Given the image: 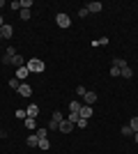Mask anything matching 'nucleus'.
Here are the masks:
<instances>
[{"label": "nucleus", "mask_w": 138, "mask_h": 154, "mask_svg": "<svg viewBox=\"0 0 138 154\" xmlns=\"http://www.w3.org/2000/svg\"><path fill=\"white\" fill-rule=\"evenodd\" d=\"M30 14H32V9H21L19 16H21V21H28V19H30Z\"/></svg>", "instance_id": "obj_17"}, {"label": "nucleus", "mask_w": 138, "mask_h": 154, "mask_svg": "<svg viewBox=\"0 0 138 154\" xmlns=\"http://www.w3.org/2000/svg\"><path fill=\"white\" fill-rule=\"evenodd\" d=\"M0 35H2V39H12V35H14V30H12V26H2L0 28Z\"/></svg>", "instance_id": "obj_8"}, {"label": "nucleus", "mask_w": 138, "mask_h": 154, "mask_svg": "<svg viewBox=\"0 0 138 154\" xmlns=\"http://www.w3.org/2000/svg\"><path fill=\"white\" fill-rule=\"evenodd\" d=\"M26 113H28V117H37L39 115V106H37V103H30L26 108Z\"/></svg>", "instance_id": "obj_9"}, {"label": "nucleus", "mask_w": 138, "mask_h": 154, "mask_svg": "<svg viewBox=\"0 0 138 154\" xmlns=\"http://www.w3.org/2000/svg\"><path fill=\"white\" fill-rule=\"evenodd\" d=\"M12 55H7V53H5V55H2V58H0V62H2V64H12Z\"/></svg>", "instance_id": "obj_26"}, {"label": "nucleus", "mask_w": 138, "mask_h": 154, "mask_svg": "<svg viewBox=\"0 0 138 154\" xmlns=\"http://www.w3.org/2000/svg\"><path fill=\"white\" fill-rule=\"evenodd\" d=\"M37 138H48V129H37Z\"/></svg>", "instance_id": "obj_25"}, {"label": "nucleus", "mask_w": 138, "mask_h": 154, "mask_svg": "<svg viewBox=\"0 0 138 154\" xmlns=\"http://www.w3.org/2000/svg\"><path fill=\"white\" fill-rule=\"evenodd\" d=\"M21 9H32V0H21Z\"/></svg>", "instance_id": "obj_24"}, {"label": "nucleus", "mask_w": 138, "mask_h": 154, "mask_svg": "<svg viewBox=\"0 0 138 154\" xmlns=\"http://www.w3.org/2000/svg\"><path fill=\"white\" fill-rule=\"evenodd\" d=\"M16 92H19L21 97H32V88H30L28 83H21V88H19Z\"/></svg>", "instance_id": "obj_7"}, {"label": "nucleus", "mask_w": 138, "mask_h": 154, "mask_svg": "<svg viewBox=\"0 0 138 154\" xmlns=\"http://www.w3.org/2000/svg\"><path fill=\"white\" fill-rule=\"evenodd\" d=\"M78 115L83 117V120H87V117L92 115V106H85V103H83V106H81V110H78Z\"/></svg>", "instance_id": "obj_11"}, {"label": "nucleus", "mask_w": 138, "mask_h": 154, "mask_svg": "<svg viewBox=\"0 0 138 154\" xmlns=\"http://www.w3.org/2000/svg\"><path fill=\"white\" fill-rule=\"evenodd\" d=\"M83 101H85V106H92V103H97V92H85V97H83Z\"/></svg>", "instance_id": "obj_6"}, {"label": "nucleus", "mask_w": 138, "mask_h": 154, "mask_svg": "<svg viewBox=\"0 0 138 154\" xmlns=\"http://www.w3.org/2000/svg\"><path fill=\"white\" fill-rule=\"evenodd\" d=\"M9 7H12V9H19V12H21V0H12V2H9Z\"/></svg>", "instance_id": "obj_28"}, {"label": "nucleus", "mask_w": 138, "mask_h": 154, "mask_svg": "<svg viewBox=\"0 0 138 154\" xmlns=\"http://www.w3.org/2000/svg\"><path fill=\"white\" fill-rule=\"evenodd\" d=\"M67 120H69L72 124H76V122L81 120V115H78V113H69V117H67Z\"/></svg>", "instance_id": "obj_22"}, {"label": "nucleus", "mask_w": 138, "mask_h": 154, "mask_svg": "<svg viewBox=\"0 0 138 154\" xmlns=\"http://www.w3.org/2000/svg\"><path fill=\"white\" fill-rule=\"evenodd\" d=\"M5 53H7V55H12V58L16 55V51H14V46H7V51H5Z\"/></svg>", "instance_id": "obj_32"}, {"label": "nucleus", "mask_w": 138, "mask_h": 154, "mask_svg": "<svg viewBox=\"0 0 138 154\" xmlns=\"http://www.w3.org/2000/svg\"><path fill=\"white\" fill-rule=\"evenodd\" d=\"M26 143H28V145H30V147H37V145H39V138H37V134L28 136V138H26Z\"/></svg>", "instance_id": "obj_14"}, {"label": "nucleus", "mask_w": 138, "mask_h": 154, "mask_svg": "<svg viewBox=\"0 0 138 154\" xmlns=\"http://www.w3.org/2000/svg\"><path fill=\"white\" fill-rule=\"evenodd\" d=\"M122 136H133V129L129 127V124H124V127H122Z\"/></svg>", "instance_id": "obj_23"}, {"label": "nucleus", "mask_w": 138, "mask_h": 154, "mask_svg": "<svg viewBox=\"0 0 138 154\" xmlns=\"http://www.w3.org/2000/svg\"><path fill=\"white\" fill-rule=\"evenodd\" d=\"M28 76H30V71H28V67H21V69H16V78H19V81H26Z\"/></svg>", "instance_id": "obj_12"}, {"label": "nucleus", "mask_w": 138, "mask_h": 154, "mask_svg": "<svg viewBox=\"0 0 138 154\" xmlns=\"http://www.w3.org/2000/svg\"><path fill=\"white\" fill-rule=\"evenodd\" d=\"M74 127H76V124H72V122H69V120H67V117H65V120L60 122L58 131H62V134H72V131H74Z\"/></svg>", "instance_id": "obj_4"}, {"label": "nucleus", "mask_w": 138, "mask_h": 154, "mask_svg": "<svg viewBox=\"0 0 138 154\" xmlns=\"http://www.w3.org/2000/svg\"><path fill=\"white\" fill-rule=\"evenodd\" d=\"M113 67H118V69H122V67H127V62L122 58H113Z\"/></svg>", "instance_id": "obj_19"}, {"label": "nucleus", "mask_w": 138, "mask_h": 154, "mask_svg": "<svg viewBox=\"0 0 138 154\" xmlns=\"http://www.w3.org/2000/svg\"><path fill=\"white\" fill-rule=\"evenodd\" d=\"M62 120H65V115H62L60 110H55V113L51 115V122H48V129H51V131H55V129L60 127V122H62Z\"/></svg>", "instance_id": "obj_2"}, {"label": "nucleus", "mask_w": 138, "mask_h": 154, "mask_svg": "<svg viewBox=\"0 0 138 154\" xmlns=\"http://www.w3.org/2000/svg\"><path fill=\"white\" fill-rule=\"evenodd\" d=\"M16 117H21V120H26V117H28L26 108H19V110H16Z\"/></svg>", "instance_id": "obj_27"}, {"label": "nucleus", "mask_w": 138, "mask_h": 154, "mask_svg": "<svg viewBox=\"0 0 138 154\" xmlns=\"http://www.w3.org/2000/svg\"><path fill=\"white\" fill-rule=\"evenodd\" d=\"M129 127L133 129V134H138V117H131V120H129Z\"/></svg>", "instance_id": "obj_21"}, {"label": "nucleus", "mask_w": 138, "mask_h": 154, "mask_svg": "<svg viewBox=\"0 0 138 154\" xmlns=\"http://www.w3.org/2000/svg\"><path fill=\"white\" fill-rule=\"evenodd\" d=\"M7 85H9L12 90H19V88H21V81H19L16 76H14V78H9V83H7Z\"/></svg>", "instance_id": "obj_16"}, {"label": "nucleus", "mask_w": 138, "mask_h": 154, "mask_svg": "<svg viewBox=\"0 0 138 154\" xmlns=\"http://www.w3.org/2000/svg\"><path fill=\"white\" fill-rule=\"evenodd\" d=\"M12 64L16 67V69H21V67H26V60H23L19 53H16V55H14V60H12Z\"/></svg>", "instance_id": "obj_13"}, {"label": "nucleus", "mask_w": 138, "mask_h": 154, "mask_svg": "<svg viewBox=\"0 0 138 154\" xmlns=\"http://www.w3.org/2000/svg\"><path fill=\"white\" fill-rule=\"evenodd\" d=\"M81 106H83V103H81V101H76V99H74V101L69 103V108H72V113H78V110H81Z\"/></svg>", "instance_id": "obj_18"}, {"label": "nucleus", "mask_w": 138, "mask_h": 154, "mask_svg": "<svg viewBox=\"0 0 138 154\" xmlns=\"http://www.w3.org/2000/svg\"><path fill=\"white\" fill-rule=\"evenodd\" d=\"M55 23H58V28H69L72 26V19H69V14L60 12L58 16H55Z\"/></svg>", "instance_id": "obj_3"}, {"label": "nucleus", "mask_w": 138, "mask_h": 154, "mask_svg": "<svg viewBox=\"0 0 138 154\" xmlns=\"http://www.w3.org/2000/svg\"><path fill=\"white\" fill-rule=\"evenodd\" d=\"M120 76L124 78V81H129V78L133 76V69L129 67V64H127V67H122V69H120Z\"/></svg>", "instance_id": "obj_10"}, {"label": "nucleus", "mask_w": 138, "mask_h": 154, "mask_svg": "<svg viewBox=\"0 0 138 154\" xmlns=\"http://www.w3.org/2000/svg\"><path fill=\"white\" fill-rule=\"evenodd\" d=\"M39 149H48L51 147V143H48V138H39V145H37Z\"/></svg>", "instance_id": "obj_20"}, {"label": "nucleus", "mask_w": 138, "mask_h": 154, "mask_svg": "<svg viewBox=\"0 0 138 154\" xmlns=\"http://www.w3.org/2000/svg\"><path fill=\"white\" fill-rule=\"evenodd\" d=\"M78 16H81V19H85V16H87V7H83V9H81Z\"/></svg>", "instance_id": "obj_33"}, {"label": "nucleus", "mask_w": 138, "mask_h": 154, "mask_svg": "<svg viewBox=\"0 0 138 154\" xmlns=\"http://www.w3.org/2000/svg\"><path fill=\"white\" fill-rule=\"evenodd\" d=\"M101 9H104L101 2H87V14H99Z\"/></svg>", "instance_id": "obj_5"}, {"label": "nucleus", "mask_w": 138, "mask_h": 154, "mask_svg": "<svg viewBox=\"0 0 138 154\" xmlns=\"http://www.w3.org/2000/svg\"><path fill=\"white\" fill-rule=\"evenodd\" d=\"M0 39H2V35H0Z\"/></svg>", "instance_id": "obj_35"}, {"label": "nucleus", "mask_w": 138, "mask_h": 154, "mask_svg": "<svg viewBox=\"0 0 138 154\" xmlns=\"http://www.w3.org/2000/svg\"><path fill=\"white\" fill-rule=\"evenodd\" d=\"M23 122H26V127L30 129V131H35V129H37V120H35V117H26Z\"/></svg>", "instance_id": "obj_15"}, {"label": "nucleus", "mask_w": 138, "mask_h": 154, "mask_svg": "<svg viewBox=\"0 0 138 154\" xmlns=\"http://www.w3.org/2000/svg\"><path fill=\"white\" fill-rule=\"evenodd\" d=\"M26 67H28L30 74H41V71H44V60H39V58L26 60Z\"/></svg>", "instance_id": "obj_1"}, {"label": "nucleus", "mask_w": 138, "mask_h": 154, "mask_svg": "<svg viewBox=\"0 0 138 154\" xmlns=\"http://www.w3.org/2000/svg\"><path fill=\"white\" fill-rule=\"evenodd\" d=\"M133 140H136V143H138V134H133Z\"/></svg>", "instance_id": "obj_34"}, {"label": "nucleus", "mask_w": 138, "mask_h": 154, "mask_svg": "<svg viewBox=\"0 0 138 154\" xmlns=\"http://www.w3.org/2000/svg\"><path fill=\"white\" fill-rule=\"evenodd\" d=\"M85 88H83V85H78V88H76V94H78V97H85Z\"/></svg>", "instance_id": "obj_29"}, {"label": "nucleus", "mask_w": 138, "mask_h": 154, "mask_svg": "<svg viewBox=\"0 0 138 154\" xmlns=\"http://www.w3.org/2000/svg\"><path fill=\"white\" fill-rule=\"evenodd\" d=\"M111 76H113V78L120 76V69H118V67H111Z\"/></svg>", "instance_id": "obj_31"}, {"label": "nucleus", "mask_w": 138, "mask_h": 154, "mask_svg": "<svg viewBox=\"0 0 138 154\" xmlns=\"http://www.w3.org/2000/svg\"><path fill=\"white\" fill-rule=\"evenodd\" d=\"M76 127H78V129H85V127H87V120H83V117H81L78 122H76Z\"/></svg>", "instance_id": "obj_30"}]
</instances>
